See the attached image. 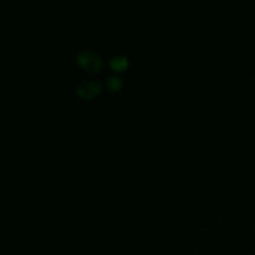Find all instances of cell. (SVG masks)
Instances as JSON below:
<instances>
[{"mask_svg": "<svg viewBox=\"0 0 255 255\" xmlns=\"http://www.w3.org/2000/svg\"><path fill=\"white\" fill-rule=\"evenodd\" d=\"M99 92H101V86H99L98 83H93V81L83 83V84L77 89L78 96L83 98V99H92V98H95Z\"/></svg>", "mask_w": 255, "mask_h": 255, "instance_id": "2", "label": "cell"}, {"mask_svg": "<svg viewBox=\"0 0 255 255\" xmlns=\"http://www.w3.org/2000/svg\"><path fill=\"white\" fill-rule=\"evenodd\" d=\"M108 89H111L113 92H116V90H119L120 87H122V81L117 78V77H111V78H108Z\"/></svg>", "mask_w": 255, "mask_h": 255, "instance_id": "4", "label": "cell"}, {"mask_svg": "<svg viewBox=\"0 0 255 255\" xmlns=\"http://www.w3.org/2000/svg\"><path fill=\"white\" fill-rule=\"evenodd\" d=\"M128 65H129V62H128V59H126L125 56H116V57L110 62V66H111L116 72L126 71Z\"/></svg>", "mask_w": 255, "mask_h": 255, "instance_id": "3", "label": "cell"}, {"mask_svg": "<svg viewBox=\"0 0 255 255\" xmlns=\"http://www.w3.org/2000/svg\"><path fill=\"white\" fill-rule=\"evenodd\" d=\"M77 63L86 69L87 72H99L101 68H102V60L101 57L93 53V51H89V50H84V51H80L77 54Z\"/></svg>", "mask_w": 255, "mask_h": 255, "instance_id": "1", "label": "cell"}]
</instances>
